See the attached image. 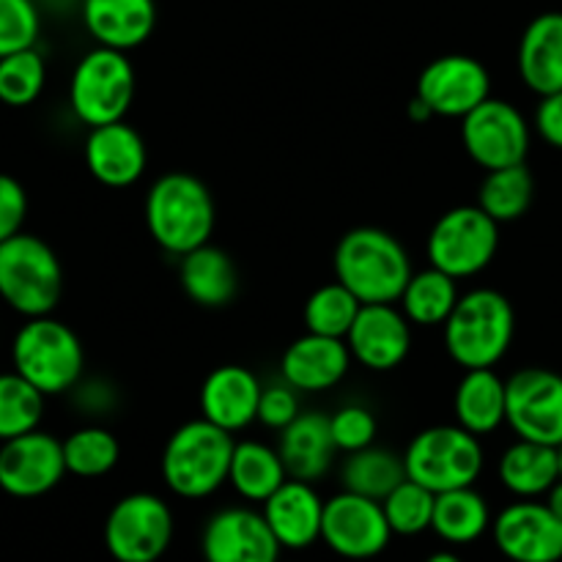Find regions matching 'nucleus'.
Instances as JSON below:
<instances>
[{
    "label": "nucleus",
    "mask_w": 562,
    "mask_h": 562,
    "mask_svg": "<svg viewBox=\"0 0 562 562\" xmlns=\"http://www.w3.org/2000/svg\"><path fill=\"white\" fill-rule=\"evenodd\" d=\"M333 269L335 280L362 305H395L415 274L409 252L398 236L373 225H360L340 236Z\"/></svg>",
    "instance_id": "nucleus-1"
},
{
    "label": "nucleus",
    "mask_w": 562,
    "mask_h": 562,
    "mask_svg": "<svg viewBox=\"0 0 562 562\" xmlns=\"http://www.w3.org/2000/svg\"><path fill=\"white\" fill-rule=\"evenodd\" d=\"M146 228L168 256H187L209 245L217 228V203L212 190L187 170L162 173L148 187Z\"/></svg>",
    "instance_id": "nucleus-2"
},
{
    "label": "nucleus",
    "mask_w": 562,
    "mask_h": 562,
    "mask_svg": "<svg viewBox=\"0 0 562 562\" xmlns=\"http://www.w3.org/2000/svg\"><path fill=\"white\" fill-rule=\"evenodd\" d=\"M516 335V311L497 289H472L459 296L448 322L442 324V344L450 360L464 371L497 368L508 357Z\"/></svg>",
    "instance_id": "nucleus-3"
},
{
    "label": "nucleus",
    "mask_w": 562,
    "mask_h": 562,
    "mask_svg": "<svg viewBox=\"0 0 562 562\" xmlns=\"http://www.w3.org/2000/svg\"><path fill=\"white\" fill-rule=\"evenodd\" d=\"M236 439L206 417L184 423L168 437L159 459L162 483L181 499H206L228 483Z\"/></svg>",
    "instance_id": "nucleus-4"
},
{
    "label": "nucleus",
    "mask_w": 562,
    "mask_h": 562,
    "mask_svg": "<svg viewBox=\"0 0 562 562\" xmlns=\"http://www.w3.org/2000/svg\"><path fill=\"white\" fill-rule=\"evenodd\" d=\"M11 366L47 398L69 395L86 376V346L60 318H25L11 340Z\"/></svg>",
    "instance_id": "nucleus-5"
},
{
    "label": "nucleus",
    "mask_w": 562,
    "mask_h": 562,
    "mask_svg": "<svg viewBox=\"0 0 562 562\" xmlns=\"http://www.w3.org/2000/svg\"><path fill=\"white\" fill-rule=\"evenodd\" d=\"M64 296V263L36 234L0 241V300L22 318L53 316Z\"/></svg>",
    "instance_id": "nucleus-6"
},
{
    "label": "nucleus",
    "mask_w": 562,
    "mask_h": 562,
    "mask_svg": "<svg viewBox=\"0 0 562 562\" xmlns=\"http://www.w3.org/2000/svg\"><path fill=\"white\" fill-rule=\"evenodd\" d=\"M406 477L434 494L475 486L486 470V450L481 437L461 428L459 423L423 428L404 450Z\"/></svg>",
    "instance_id": "nucleus-7"
},
{
    "label": "nucleus",
    "mask_w": 562,
    "mask_h": 562,
    "mask_svg": "<svg viewBox=\"0 0 562 562\" xmlns=\"http://www.w3.org/2000/svg\"><path fill=\"white\" fill-rule=\"evenodd\" d=\"M137 75L130 55L110 47H91L69 77V108L80 124L104 126L124 121L135 102Z\"/></svg>",
    "instance_id": "nucleus-8"
},
{
    "label": "nucleus",
    "mask_w": 562,
    "mask_h": 562,
    "mask_svg": "<svg viewBox=\"0 0 562 562\" xmlns=\"http://www.w3.org/2000/svg\"><path fill=\"white\" fill-rule=\"evenodd\" d=\"M499 250V223L477 203L453 206L439 214L426 239L428 267L456 280L477 278L492 267Z\"/></svg>",
    "instance_id": "nucleus-9"
},
{
    "label": "nucleus",
    "mask_w": 562,
    "mask_h": 562,
    "mask_svg": "<svg viewBox=\"0 0 562 562\" xmlns=\"http://www.w3.org/2000/svg\"><path fill=\"white\" fill-rule=\"evenodd\" d=\"M176 519L159 494L121 497L104 519V547L115 562H157L173 543Z\"/></svg>",
    "instance_id": "nucleus-10"
},
{
    "label": "nucleus",
    "mask_w": 562,
    "mask_h": 562,
    "mask_svg": "<svg viewBox=\"0 0 562 562\" xmlns=\"http://www.w3.org/2000/svg\"><path fill=\"white\" fill-rule=\"evenodd\" d=\"M461 143L472 162L483 170H499L527 162L532 124L508 99L488 97L461 119Z\"/></svg>",
    "instance_id": "nucleus-11"
},
{
    "label": "nucleus",
    "mask_w": 562,
    "mask_h": 562,
    "mask_svg": "<svg viewBox=\"0 0 562 562\" xmlns=\"http://www.w3.org/2000/svg\"><path fill=\"white\" fill-rule=\"evenodd\" d=\"M508 384V417L505 426L516 439L530 442L562 445V373L552 368H521Z\"/></svg>",
    "instance_id": "nucleus-12"
},
{
    "label": "nucleus",
    "mask_w": 562,
    "mask_h": 562,
    "mask_svg": "<svg viewBox=\"0 0 562 562\" xmlns=\"http://www.w3.org/2000/svg\"><path fill=\"white\" fill-rule=\"evenodd\" d=\"M415 97L434 119H464L492 97V75L483 60L472 55H439L423 66L415 82Z\"/></svg>",
    "instance_id": "nucleus-13"
},
{
    "label": "nucleus",
    "mask_w": 562,
    "mask_h": 562,
    "mask_svg": "<svg viewBox=\"0 0 562 562\" xmlns=\"http://www.w3.org/2000/svg\"><path fill=\"white\" fill-rule=\"evenodd\" d=\"M322 541L344 560H373L390 547L393 530L379 499L344 488L324 505Z\"/></svg>",
    "instance_id": "nucleus-14"
},
{
    "label": "nucleus",
    "mask_w": 562,
    "mask_h": 562,
    "mask_svg": "<svg viewBox=\"0 0 562 562\" xmlns=\"http://www.w3.org/2000/svg\"><path fill=\"white\" fill-rule=\"evenodd\" d=\"M69 475L64 439L36 431L0 442V492L14 499H36L53 492Z\"/></svg>",
    "instance_id": "nucleus-15"
},
{
    "label": "nucleus",
    "mask_w": 562,
    "mask_h": 562,
    "mask_svg": "<svg viewBox=\"0 0 562 562\" xmlns=\"http://www.w3.org/2000/svg\"><path fill=\"white\" fill-rule=\"evenodd\" d=\"M492 538L510 562H560L562 519L538 499H516L492 521Z\"/></svg>",
    "instance_id": "nucleus-16"
},
{
    "label": "nucleus",
    "mask_w": 562,
    "mask_h": 562,
    "mask_svg": "<svg viewBox=\"0 0 562 562\" xmlns=\"http://www.w3.org/2000/svg\"><path fill=\"white\" fill-rule=\"evenodd\" d=\"M280 543L261 510L231 505L209 516L201 536L206 562H278Z\"/></svg>",
    "instance_id": "nucleus-17"
},
{
    "label": "nucleus",
    "mask_w": 562,
    "mask_h": 562,
    "mask_svg": "<svg viewBox=\"0 0 562 562\" xmlns=\"http://www.w3.org/2000/svg\"><path fill=\"white\" fill-rule=\"evenodd\" d=\"M351 360L373 373H390L412 351V322L395 305H362L346 335Z\"/></svg>",
    "instance_id": "nucleus-18"
},
{
    "label": "nucleus",
    "mask_w": 562,
    "mask_h": 562,
    "mask_svg": "<svg viewBox=\"0 0 562 562\" xmlns=\"http://www.w3.org/2000/svg\"><path fill=\"white\" fill-rule=\"evenodd\" d=\"M82 159L93 179L110 190L137 184L148 168V148L130 121L91 126L82 143Z\"/></svg>",
    "instance_id": "nucleus-19"
},
{
    "label": "nucleus",
    "mask_w": 562,
    "mask_h": 562,
    "mask_svg": "<svg viewBox=\"0 0 562 562\" xmlns=\"http://www.w3.org/2000/svg\"><path fill=\"white\" fill-rule=\"evenodd\" d=\"M351 351L344 338L305 333L285 346L280 357V379L307 395L327 393L349 376Z\"/></svg>",
    "instance_id": "nucleus-20"
},
{
    "label": "nucleus",
    "mask_w": 562,
    "mask_h": 562,
    "mask_svg": "<svg viewBox=\"0 0 562 562\" xmlns=\"http://www.w3.org/2000/svg\"><path fill=\"white\" fill-rule=\"evenodd\" d=\"M261 393V379L250 368L220 366L201 384V395H198L201 417L225 428L228 434H239L258 423Z\"/></svg>",
    "instance_id": "nucleus-21"
},
{
    "label": "nucleus",
    "mask_w": 562,
    "mask_h": 562,
    "mask_svg": "<svg viewBox=\"0 0 562 562\" xmlns=\"http://www.w3.org/2000/svg\"><path fill=\"white\" fill-rule=\"evenodd\" d=\"M77 14L93 44L132 53L154 36L157 0H80Z\"/></svg>",
    "instance_id": "nucleus-22"
},
{
    "label": "nucleus",
    "mask_w": 562,
    "mask_h": 562,
    "mask_svg": "<svg viewBox=\"0 0 562 562\" xmlns=\"http://www.w3.org/2000/svg\"><path fill=\"white\" fill-rule=\"evenodd\" d=\"M324 505H327V499H322V494L316 492L313 483L289 477L261 505V514L280 547L300 552V549H307L316 541H322Z\"/></svg>",
    "instance_id": "nucleus-23"
},
{
    "label": "nucleus",
    "mask_w": 562,
    "mask_h": 562,
    "mask_svg": "<svg viewBox=\"0 0 562 562\" xmlns=\"http://www.w3.org/2000/svg\"><path fill=\"white\" fill-rule=\"evenodd\" d=\"M516 66L521 82L538 97L562 91V11H543L527 22Z\"/></svg>",
    "instance_id": "nucleus-24"
},
{
    "label": "nucleus",
    "mask_w": 562,
    "mask_h": 562,
    "mask_svg": "<svg viewBox=\"0 0 562 562\" xmlns=\"http://www.w3.org/2000/svg\"><path fill=\"white\" fill-rule=\"evenodd\" d=\"M278 450L289 477L307 483L322 481L333 470L335 453H338L333 431H329V415L316 409L302 412L291 426L280 431Z\"/></svg>",
    "instance_id": "nucleus-25"
},
{
    "label": "nucleus",
    "mask_w": 562,
    "mask_h": 562,
    "mask_svg": "<svg viewBox=\"0 0 562 562\" xmlns=\"http://www.w3.org/2000/svg\"><path fill=\"white\" fill-rule=\"evenodd\" d=\"M179 283L187 300L206 311L228 307L239 294V269L234 258L212 241L179 258Z\"/></svg>",
    "instance_id": "nucleus-26"
},
{
    "label": "nucleus",
    "mask_w": 562,
    "mask_h": 562,
    "mask_svg": "<svg viewBox=\"0 0 562 562\" xmlns=\"http://www.w3.org/2000/svg\"><path fill=\"white\" fill-rule=\"evenodd\" d=\"M453 417L475 437H492L508 417V384L494 368L464 371L453 393Z\"/></svg>",
    "instance_id": "nucleus-27"
},
{
    "label": "nucleus",
    "mask_w": 562,
    "mask_h": 562,
    "mask_svg": "<svg viewBox=\"0 0 562 562\" xmlns=\"http://www.w3.org/2000/svg\"><path fill=\"white\" fill-rule=\"evenodd\" d=\"M497 477L514 497L538 499L552 492L554 483L562 477L560 448L552 445L516 439L499 456Z\"/></svg>",
    "instance_id": "nucleus-28"
},
{
    "label": "nucleus",
    "mask_w": 562,
    "mask_h": 562,
    "mask_svg": "<svg viewBox=\"0 0 562 562\" xmlns=\"http://www.w3.org/2000/svg\"><path fill=\"white\" fill-rule=\"evenodd\" d=\"M289 481L278 445L258 442V439H241L234 448L231 459L228 486L239 494L245 503L263 505L283 483Z\"/></svg>",
    "instance_id": "nucleus-29"
},
{
    "label": "nucleus",
    "mask_w": 562,
    "mask_h": 562,
    "mask_svg": "<svg viewBox=\"0 0 562 562\" xmlns=\"http://www.w3.org/2000/svg\"><path fill=\"white\" fill-rule=\"evenodd\" d=\"M492 508L488 499L475 486L453 488V492L437 494L434 505L431 530L453 547H470L492 532Z\"/></svg>",
    "instance_id": "nucleus-30"
},
{
    "label": "nucleus",
    "mask_w": 562,
    "mask_h": 562,
    "mask_svg": "<svg viewBox=\"0 0 562 562\" xmlns=\"http://www.w3.org/2000/svg\"><path fill=\"white\" fill-rule=\"evenodd\" d=\"M406 481L404 453L382 448V445H368V448L346 453L340 467V486L360 497H371L382 503L395 486Z\"/></svg>",
    "instance_id": "nucleus-31"
},
{
    "label": "nucleus",
    "mask_w": 562,
    "mask_h": 562,
    "mask_svg": "<svg viewBox=\"0 0 562 562\" xmlns=\"http://www.w3.org/2000/svg\"><path fill=\"white\" fill-rule=\"evenodd\" d=\"M459 280L439 269L426 267L415 272L401 294L398 307L409 318L412 327H442L450 318L453 307L459 305Z\"/></svg>",
    "instance_id": "nucleus-32"
},
{
    "label": "nucleus",
    "mask_w": 562,
    "mask_h": 562,
    "mask_svg": "<svg viewBox=\"0 0 562 562\" xmlns=\"http://www.w3.org/2000/svg\"><path fill=\"white\" fill-rule=\"evenodd\" d=\"M532 201H536V179H532L527 162H519L499 170H486L481 187H477L475 203L488 217L505 225L525 217Z\"/></svg>",
    "instance_id": "nucleus-33"
},
{
    "label": "nucleus",
    "mask_w": 562,
    "mask_h": 562,
    "mask_svg": "<svg viewBox=\"0 0 562 562\" xmlns=\"http://www.w3.org/2000/svg\"><path fill=\"white\" fill-rule=\"evenodd\" d=\"M64 459L69 475L97 481L115 470L121 459V442L110 428L91 423V426L75 428L64 439Z\"/></svg>",
    "instance_id": "nucleus-34"
},
{
    "label": "nucleus",
    "mask_w": 562,
    "mask_h": 562,
    "mask_svg": "<svg viewBox=\"0 0 562 562\" xmlns=\"http://www.w3.org/2000/svg\"><path fill=\"white\" fill-rule=\"evenodd\" d=\"M360 307L362 302L344 283H338V280L318 285L305 300V307H302L305 333L346 340L349 329L355 327Z\"/></svg>",
    "instance_id": "nucleus-35"
},
{
    "label": "nucleus",
    "mask_w": 562,
    "mask_h": 562,
    "mask_svg": "<svg viewBox=\"0 0 562 562\" xmlns=\"http://www.w3.org/2000/svg\"><path fill=\"white\" fill-rule=\"evenodd\" d=\"M47 395L16 371L0 373V442L31 434L42 426Z\"/></svg>",
    "instance_id": "nucleus-36"
},
{
    "label": "nucleus",
    "mask_w": 562,
    "mask_h": 562,
    "mask_svg": "<svg viewBox=\"0 0 562 562\" xmlns=\"http://www.w3.org/2000/svg\"><path fill=\"white\" fill-rule=\"evenodd\" d=\"M44 86H47V60L38 47L0 58V104L27 108L42 97Z\"/></svg>",
    "instance_id": "nucleus-37"
},
{
    "label": "nucleus",
    "mask_w": 562,
    "mask_h": 562,
    "mask_svg": "<svg viewBox=\"0 0 562 562\" xmlns=\"http://www.w3.org/2000/svg\"><path fill=\"white\" fill-rule=\"evenodd\" d=\"M434 505H437V494L420 483L409 481V477L382 499L390 530H393V536L404 538L423 536L426 530H431Z\"/></svg>",
    "instance_id": "nucleus-38"
},
{
    "label": "nucleus",
    "mask_w": 562,
    "mask_h": 562,
    "mask_svg": "<svg viewBox=\"0 0 562 562\" xmlns=\"http://www.w3.org/2000/svg\"><path fill=\"white\" fill-rule=\"evenodd\" d=\"M42 5L36 0H0V58L38 47Z\"/></svg>",
    "instance_id": "nucleus-39"
},
{
    "label": "nucleus",
    "mask_w": 562,
    "mask_h": 562,
    "mask_svg": "<svg viewBox=\"0 0 562 562\" xmlns=\"http://www.w3.org/2000/svg\"><path fill=\"white\" fill-rule=\"evenodd\" d=\"M329 431H333V442L338 453H355V450L376 442L379 423L368 406L344 404L329 415Z\"/></svg>",
    "instance_id": "nucleus-40"
},
{
    "label": "nucleus",
    "mask_w": 562,
    "mask_h": 562,
    "mask_svg": "<svg viewBox=\"0 0 562 562\" xmlns=\"http://www.w3.org/2000/svg\"><path fill=\"white\" fill-rule=\"evenodd\" d=\"M71 406L86 417H108L119 409L121 393L110 379L104 376H82L75 387L69 390Z\"/></svg>",
    "instance_id": "nucleus-41"
},
{
    "label": "nucleus",
    "mask_w": 562,
    "mask_h": 562,
    "mask_svg": "<svg viewBox=\"0 0 562 562\" xmlns=\"http://www.w3.org/2000/svg\"><path fill=\"white\" fill-rule=\"evenodd\" d=\"M300 395V390L285 382L267 384L261 393V404H258V423L272 428V431H283L285 426H291L302 415Z\"/></svg>",
    "instance_id": "nucleus-42"
},
{
    "label": "nucleus",
    "mask_w": 562,
    "mask_h": 562,
    "mask_svg": "<svg viewBox=\"0 0 562 562\" xmlns=\"http://www.w3.org/2000/svg\"><path fill=\"white\" fill-rule=\"evenodd\" d=\"M27 192L14 176L0 173V241L25 231Z\"/></svg>",
    "instance_id": "nucleus-43"
},
{
    "label": "nucleus",
    "mask_w": 562,
    "mask_h": 562,
    "mask_svg": "<svg viewBox=\"0 0 562 562\" xmlns=\"http://www.w3.org/2000/svg\"><path fill=\"white\" fill-rule=\"evenodd\" d=\"M532 130L541 135L543 143L562 151V91L541 97L536 108V119H532Z\"/></svg>",
    "instance_id": "nucleus-44"
},
{
    "label": "nucleus",
    "mask_w": 562,
    "mask_h": 562,
    "mask_svg": "<svg viewBox=\"0 0 562 562\" xmlns=\"http://www.w3.org/2000/svg\"><path fill=\"white\" fill-rule=\"evenodd\" d=\"M406 110H409V119H412V121H417V124H423V121H431V119H434L431 110H428L426 104H423L420 99H417V97L412 99L409 108H406Z\"/></svg>",
    "instance_id": "nucleus-45"
},
{
    "label": "nucleus",
    "mask_w": 562,
    "mask_h": 562,
    "mask_svg": "<svg viewBox=\"0 0 562 562\" xmlns=\"http://www.w3.org/2000/svg\"><path fill=\"white\" fill-rule=\"evenodd\" d=\"M547 505L562 519V477L552 486V492L547 494Z\"/></svg>",
    "instance_id": "nucleus-46"
},
{
    "label": "nucleus",
    "mask_w": 562,
    "mask_h": 562,
    "mask_svg": "<svg viewBox=\"0 0 562 562\" xmlns=\"http://www.w3.org/2000/svg\"><path fill=\"white\" fill-rule=\"evenodd\" d=\"M426 562H464L456 552H434L428 554Z\"/></svg>",
    "instance_id": "nucleus-47"
},
{
    "label": "nucleus",
    "mask_w": 562,
    "mask_h": 562,
    "mask_svg": "<svg viewBox=\"0 0 562 562\" xmlns=\"http://www.w3.org/2000/svg\"><path fill=\"white\" fill-rule=\"evenodd\" d=\"M560 470H562V445H560Z\"/></svg>",
    "instance_id": "nucleus-48"
}]
</instances>
